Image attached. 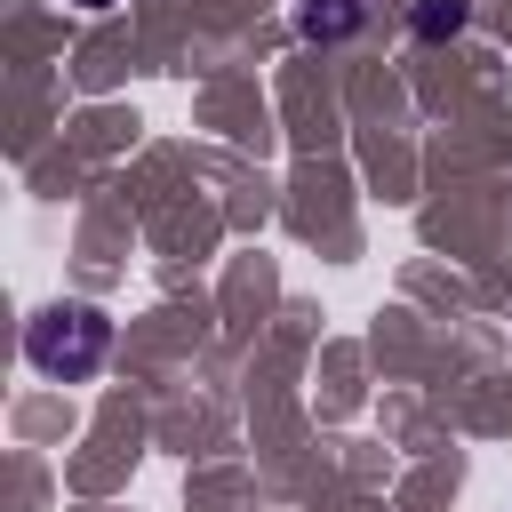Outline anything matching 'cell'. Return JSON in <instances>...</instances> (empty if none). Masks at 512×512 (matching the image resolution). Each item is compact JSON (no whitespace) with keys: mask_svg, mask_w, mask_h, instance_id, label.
<instances>
[{"mask_svg":"<svg viewBox=\"0 0 512 512\" xmlns=\"http://www.w3.org/2000/svg\"><path fill=\"white\" fill-rule=\"evenodd\" d=\"M72 8H112V0H72Z\"/></svg>","mask_w":512,"mask_h":512,"instance_id":"277c9868","label":"cell"},{"mask_svg":"<svg viewBox=\"0 0 512 512\" xmlns=\"http://www.w3.org/2000/svg\"><path fill=\"white\" fill-rule=\"evenodd\" d=\"M104 352H112V320H104L96 304H48V312L24 320V360H32L40 376H56V384L96 376Z\"/></svg>","mask_w":512,"mask_h":512,"instance_id":"6da1fadb","label":"cell"},{"mask_svg":"<svg viewBox=\"0 0 512 512\" xmlns=\"http://www.w3.org/2000/svg\"><path fill=\"white\" fill-rule=\"evenodd\" d=\"M296 24H304V40H352L368 24V0H304Z\"/></svg>","mask_w":512,"mask_h":512,"instance_id":"7a4b0ae2","label":"cell"},{"mask_svg":"<svg viewBox=\"0 0 512 512\" xmlns=\"http://www.w3.org/2000/svg\"><path fill=\"white\" fill-rule=\"evenodd\" d=\"M416 32H424V40L464 32V0H416Z\"/></svg>","mask_w":512,"mask_h":512,"instance_id":"3957f363","label":"cell"}]
</instances>
